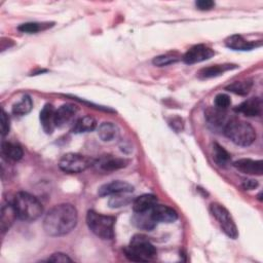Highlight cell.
I'll return each mask as SVG.
<instances>
[{"instance_id": "cell-15", "label": "cell", "mask_w": 263, "mask_h": 263, "mask_svg": "<svg viewBox=\"0 0 263 263\" xmlns=\"http://www.w3.org/2000/svg\"><path fill=\"white\" fill-rule=\"evenodd\" d=\"M204 116L206 121L214 127H224L227 120L226 111L218 107H210L205 110Z\"/></svg>"}, {"instance_id": "cell-12", "label": "cell", "mask_w": 263, "mask_h": 263, "mask_svg": "<svg viewBox=\"0 0 263 263\" xmlns=\"http://www.w3.org/2000/svg\"><path fill=\"white\" fill-rule=\"evenodd\" d=\"M233 166L240 173L247 175L261 176L263 173L262 160H254L251 158H241L233 162Z\"/></svg>"}, {"instance_id": "cell-5", "label": "cell", "mask_w": 263, "mask_h": 263, "mask_svg": "<svg viewBox=\"0 0 263 263\" xmlns=\"http://www.w3.org/2000/svg\"><path fill=\"white\" fill-rule=\"evenodd\" d=\"M86 223L90 231L102 239H111L114 236L115 219L111 216L102 215L96 211H88Z\"/></svg>"}, {"instance_id": "cell-19", "label": "cell", "mask_w": 263, "mask_h": 263, "mask_svg": "<svg viewBox=\"0 0 263 263\" xmlns=\"http://www.w3.org/2000/svg\"><path fill=\"white\" fill-rule=\"evenodd\" d=\"M157 202V198L153 194H143L138 196L133 202L135 213H144L151 210Z\"/></svg>"}, {"instance_id": "cell-24", "label": "cell", "mask_w": 263, "mask_h": 263, "mask_svg": "<svg viewBox=\"0 0 263 263\" xmlns=\"http://www.w3.org/2000/svg\"><path fill=\"white\" fill-rule=\"evenodd\" d=\"M133 221L137 227L145 230H151L156 225V223L151 218L150 210L144 213H136V215L133 218Z\"/></svg>"}, {"instance_id": "cell-10", "label": "cell", "mask_w": 263, "mask_h": 263, "mask_svg": "<svg viewBox=\"0 0 263 263\" xmlns=\"http://www.w3.org/2000/svg\"><path fill=\"white\" fill-rule=\"evenodd\" d=\"M150 215L153 221L157 223H173L178 219V214L177 212L163 204H155L151 210H150Z\"/></svg>"}, {"instance_id": "cell-31", "label": "cell", "mask_w": 263, "mask_h": 263, "mask_svg": "<svg viewBox=\"0 0 263 263\" xmlns=\"http://www.w3.org/2000/svg\"><path fill=\"white\" fill-rule=\"evenodd\" d=\"M9 129H10V119H9L7 113L4 110H2V113H1V135H2V137L6 136L9 133Z\"/></svg>"}, {"instance_id": "cell-8", "label": "cell", "mask_w": 263, "mask_h": 263, "mask_svg": "<svg viewBox=\"0 0 263 263\" xmlns=\"http://www.w3.org/2000/svg\"><path fill=\"white\" fill-rule=\"evenodd\" d=\"M215 55V51L203 44H197L192 46L188 51L183 55V61L186 64L192 65L206 61Z\"/></svg>"}, {"instance_id": "cell-21", "label": "cell", "mask_w": 263, "mask_h": 263, "mask_svg": "<svg viewBox=\"0 0 263 263\" xmlns=\"http://www.w3.org/2000/svg\"><path fill=\"white\" fill-rule=\"evenodd\" d=\"M1 152L3 156H5L7 159L17 161L23 157V149L20 145L8 142V141H2L1 144Z\"/></svg>"}, {"instance_id": "cell-7", "label": "cell", "mask_w": 263, "mask_h": 263, "mask_svg": "<svg viewBox=\"0 0 263 263\" xmlns=\"http://www.w3.org/2000/svg\"><path fill=\"white\" fill-rule=\"evenodd\" d=\"M210 212L215 217V219L218 221L221 229L228 237L235 239L238 236L237 227H236L230 213L228 212V210L225 206H223L220 203L213 202L210 205Z\"/></svg>"}, {"instance_id": "cell-11", "label": "cell", "mask_w": 263, "mask_h": 263, "mask_svg": "<svg viewBox=\"0 0 263 263\" xmlns=\"http://www.w3.org/2000/svg\"><path fill=\"white\" fill-rule=\"evenodd\" d=\"M127 161L123 158L115 157L113 155H103L95 160L93 165L101 172H113L120 170L126 165Z\"/></svg>"}, {"instance_id": "cell-34", "label": "cell", "mask_w": 263, "mask_h": 263, "mask_svg": "<svg viewBox=\"0 0 263 263\" xmlns=\"http://www.w3.org/2000/svg\"><path fill=\"white\" fill-rule=\"evenodd\" d=\"M258 185H259V183H258L256 180H252V179L245 180V182L242 183V187H243L246 190H253V189L257 188Z\"/></svg>"}, {"instance_id": "cell-29", "label": "cell", "mask_w": 263, "mask_h": 263, "mask_svg": "<svg viewBox=\"0 0 263 263\" xmlns=\"http://www.w3.org/2000/svg\"><path fill=\"white\" fill-rule=\"evenodd\" d=\"M42 24H38V23H25L22 24L21 26H18V31L23 32V33H36L40 30H42Z\"/></svg>"}, {"instance_id": "cell-17", "label": "cell", "mask_w": 263, "mask_h": 263, "mask_svg": "<svg viewBox=\"0 0 263 263\" xmlns=\"http://www.w3.org/2000/svg\"><path fill=\"white\" fill-rule=\"evenodd\" d=\"M227 47L233 50H251L261 45V41L256 43L253 41L246 40L241 35H232L225 40Z\"/></svg>"}, {"instance_id": "cell-3", "label": "cell", "mask_w": 263, "mask_h": 263, "mask_svg": "<svg viewBox=\"0 0 263 263\" xmlns=\"http://www.w3.org/2000/svg\"><path fill=\"white\" fill-rule=\"evenodd\" d=\"M224 135L238 146H250L256 140V132L254 127L237 118L229 119L223 127Z\"/></svg>"}, {"instance_id": "cell-25", "label": "cell", "mask_w": 263, "mask_h": 263, "mask_svg": "<svg viewBox=\"0 0 263 263\" xmlns=\"http://www.w3.org/2000/svg\"><path fill=\"white\" fill-rule=\"evenodd\" d=\"M33 108V102L32 99L30 98V96L25 95L24 97H22V99L16 102L13 106H12V113L14 115H18V116H23L28 114Z\"/></svg>"}, {"instance_id": "cell-1", "label": "cell", "mask_w": 263, "mask_h": 263, "mask_svg": "<svg viewBox=\"0 0 263 263\" xmlns=\"http://www.w3.org/2000/svg\"><path fill=\"white\" fill-rule=\"evenodd\" d=\"M77 210L70 203L53 206L43 220L44 231L50 236H62L72 231L77 224Z\"/></svg>"}, {"instance_id": "cell-26", "label": "cell", "mask_w": 263, "mask_h": 263, "mask_svg": "<svg viewBox=\"0 0 263 263\" xmlns=\"http://www.w3.org/2000/svg\"><path fill=\"white\" fill-rule=\"evenodd\" d=\"M213 159L214 161L220 165V166H225L226 164L229 163L231 156L230 154L222 147L221 145L215 143L213 146Z\"/></svg>"}, {"instance_id": "cell-33", "label": "cell", "mask_w": 263, "mask_h": 263, "mask_svg": "<svg viewBox=\"0 0 263 263\" xmlns=\"http://www.w3.org/2000/svg\"><path fill=\"white\" fill-rule=\"evenodd\" d=\"M195 5L199 10H210L215 6V2L212 0H199L195 2Z\"/></svg>"}, {"instance_id": "cell-32", "label": "cell", "mask_w": 263, "mask_h": 263, "mask_svg": "<svg viewBox=\"0 0 263 263\" xmlns=\"http://www.w3.org/2000/svg\"><path fill=\"white\" fill-rule=\"evenodd\" d=\"M47 261H53V262H71L72 259L68 257V255L63 253H54L50 257H48Z\"/></svg>"}, {"instance_id": "cell-16", "label": "cell", "mask_w": 263, "mask_h": 263, "mask_svg": "<svg viewBox=\"0 0 263 263\" xmlns=\"http://www.w3.org/2000/svg\"><path fill=\"white\" fill-rule=\"evenodd\" d=\"M261 109H262L261 100L259 98H251V99L242 102L234 110L238 113L246 115V116L253 117V116L260 115Z\"/></svg>"}, {"instance_id": "cell-22", "label": "cell", "mask_w": 263, "mask_h": 263, "mask_svg": "<svg viewBox=\"0 0 263 263\" xmlns=\"http://www.w3.org/2000/svg\"><path fill=\"white\" fill-rule=\"evenodd\" d=\"M119 128L113 122H103L98 128V136L104 142L113 141L118 137Z\"/></svg>"}, {"instance_id": "cell-28", "label": "cell", "mask_w": 263, "mask_h": 263, "mask_svg": "<svg viewBox=\"0 0 263 263\" xmlns=\"http://www.w3.org/2000/svg\"><path fill=\"white\" fill-rule=\"evenodd\" d=\"M179 59L180 58L176 54L167 53V54H162V55L155 57L153 59L152 63L157 67H163V66H167V65H171V64H174V63L178 62Z\"/></svg>"}, {"instance_id": "cell-27", "label": "cell", "mask_w": 263, "mask_h": 263, "mask_svg": "<svg viewBox=\"0 0 263 263\" xmlns=\"http://www.w3.org/2000/svg\"><path fill=\"white\" fill-rule=\"evenodd\" d=\"M253 86V82L251 80H241V81H235L228 86H226V89L234 92L239 96H245L247 95Z\"/></svg>"}, {"instance_id": "cell-23", "label": "cell", "mask_w": 263, "mask_h": 263, "mask_svg": "<svg viewBox=\"0 0 263 263\" xmlns=\"http://www.w3.org/2000/svg\"><path fill=\"white\" fill-rule=\"evenodd\" d=\"M97 127V121L91 116H83L74 121L72 126V133L74 134H82L91 132Z\"/></svg>"}, {"instance_id": "cell-18", "label": "cell", "mask_w": 263, "mask_h": 263, "mask_svg": "<svg viewBox=\"0 0 263 263\" xmlns=\"http://www.w3.org/2000/svg\"><path fill=\"white\" fill-rule=\"evenodd\" d=\"M237 66L233 64H223V65H212L205 68H202L198 73V77L200 79H209L213 77L220 76L221 74L225 73L226 71L236 69Z\"/></svg>"}, {"instance_id": "cell-14", "label": "cell", "mask_w": 263, "mask_h": 263, "mask_svg": "<svg viewBox=\"0 0 263 263\" xmlns=\"http://www.w3.org/2000/svg\"><path fill=\"white\" fill-rule=\"evenodd\" d=\"M40 123L46 134H52L55 125V110L51 104H46L40 111Z\"/></svg>"}, {"instance_id": "cell-6", "label": "cell", "mask_w": 263, "mask_h": 263, "mask_svg": "<svg viewBox=\"0 0 263 263\" xmlns=\"http://www.w3.org/2000/svg\"><path fill=\"white\" fill-rule=\"evenodd\" d=\"M93 163L95 159L88 156L78 153H67L60 159L59 166L65 173L78 174L92 166Z\"/></svg>"}, {"instance_id": "cell-30", "label": "cell", "mask_w": 263, "mask_h": 263, "mask_svg": "<svg viewBox=\"0 0 263 263\" xmlns=\"http://www.w3.org/2000/svg\"><path fill=\"white\" fill-rule=\"evenodd\" d=\"M230 104H231L230 97L227 96L226 93H219L215 97V106L220 109L226 110L230 106Z\"/></svg>"}, {"instance_id": "cell-9", "label": "cell", "mask_w": 263, "mask_h": 263, "mask_svg": "<svg viewBox=\"0 0 263 263\" xmlns=\"http://www.w3.org/2000/svg\"><path fill=\"white\" fill-rule=\"evenodd\" d=\"M134 191V186L125 181H112L110 183L102 185L99 190L98 194L100 196H107V195H118V194H126Z\"/></svg>"}, {"instance_id": "cell-4", "label": "cell", "mask_w": 263, "mask_h": 263, "mask_svg": "<svg viewBox=\"0 0 263 263\" xmlns=\"http://www.w3.org/2000/svg\"><path fill=\"white\" fill-rule=\"evenodd\" d=\"M124 254L132 261L147 262L155 257L156 249L145 235L136 234L124 249Z\"/></svg>"}, {"instance_id": "cell-13", "label": "cell", "mask_w": 263, "mask_h": 263, "mask_svg": "<svg viewBox=\"0 0 263 263\" xmlns=\"http://www.w3.org/2000/svg\"><path fill=\"white\" fill-rule=\"evenodd\" d=\"M78 112V108L73 104L62 105L55 110V125L58 127H64L73 121L75 115Z\"/></svg>"}, {"instance_id": "cell-20", "label": "cell", "mask_w": 263, "mask_h": 263, "mask_svg": "<svg viewBox=\"0 0 263 263\" xmlns=\"http://www.w3.org/2000/svg\"><path fill=\"white\" fill-rule=\"evenodd\" d=\"M15 218H17V217H16L12 202L4 203L1 209V221H0L1 222V230L3 233L6 232L10 228V226L12 225Z\"/></svg>"}, {"instance_id": "cell-2", "label": "cell", "mask_w": 263, "mask_h": 263, "mask_svg": "<svg viewBox=\"0 0 263 263\" xmlns=\"http://www.w3.org/2000/svg\"><path fill=\"white\" fill-rule=\"evenodd\" d=\"M12 204L16 217L23 221H35L43 212L41 202L34 195L24 191L17 192L14 195Z\"/></svg>"}]
</instances>
